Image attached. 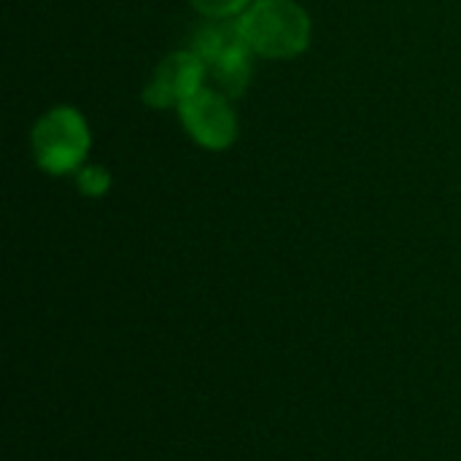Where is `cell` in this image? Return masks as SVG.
Returning a JSON list of instances; mask_svg holds the SVG:
<instances>
[{
  "label": "cell",
  "mask_w": 461,
  "mask_h": 461,
  "mask_svg": "<svg viewBox=\"0 0 461 461\" xmlns=\"http://www.w3.org/2000/svg\"><path fill=\"white\" fill-rule=\"evenodd\" d=\"M238 24L251 54L267 59L297 57L311 43V16L294 0H254Z\"/></svg>",
  "instance_id": "6da1fadb"
},
{
  "label": "cell",
  "mask_w": 461,
  "mask_h": 461,
  "mask_svg": "<svg viewBox=\"0 0 461 461\" xmlns=\"http://www.w3.org/2000/svg\"><path fill=\"white\" fill-rule=\"evenodd\" d=\"M89 127L84 116L70 105L46 111L32 127V154L41 170L51 176L81 170L89 151Z\"/></svg>",
  "instance_id": "7a4b0ae2"
},
{
  "label": "cell",
  "mask_w": 461,
  "mask_h": 461,
  "mask_svg": "<svg viewBox=\"0 0 461 461\" xmlns=\"http://www.w3.org/2000/svg\"><path fill=\"white\" fill-rule=\"evenodd\" d=\"M178 116L186 132L205 149L221 151L238 138V119L230 97L219 89L203 86L178 105Z\"/></svg>",
  "instance_id": "3957f363"
},
{
  "label": "cell",
  "mask_w": 461,
  "mask_h": 461,
  "mask_svg": "<svg viewBox=\"0 0 461 461\" xmlns=\"http://www.w3.org/2000/svg\"><path fill=\"white\" fill-rule=\"evenodd\" d=\"M205 76H208V65L203 62V57L197 51H192V49L173 51L151 73V78L143 89V100L151 108L181 105L186 97H192L197 89H203Z\"/></svg>",
  "instance_id": "277c9868"
},
{
  "label": "cell",
  "mask_w": 461,
  "mask_h": 461,
  "mask_svg": "<svg viewBox=\"0 0 461 461\" xmlns=\"http://www.w3.org/2000/svg\"><path fill=\"white\" fill-rule=\"evenodd\" d=\"M211 78L216 81L219 92H224L227 97H235L246 89L249 76H251V49L249 43H238L232 49H227L224 54H219L216 59L205 62Z\"/></svg>",
  "instance_id": "5b68a950"
},
{
  "label": "cell",
  "mask_w": 461,
  "mask_h": 461,
  "mask_svg": "<svg viewBox=\"0 0 461 461\" xmlns=\"http://www.w3.org/2000/svg\"><path fill=\"white\" fill-rule=\"evenodd\" d=\"M208 19H232L240 16L254 0H189Z\"/></svg>",
  "instance_id": "8992f818"
},
{
  "label": "cell",
  "mask_w": 461,
  "mask_h": 461,
  "mask_svg": "<svg viewBox=\"0 0 461 461\" xmlns=\"http://www.w3.org/2000/svg\"><path fill=\"white\" fill-rule=\"evenodd\" d=\"M78 186H81L84 194L97 197L111 186V178H108V173L103 167H81L78 170Z\"/></svg>",
  "instance_id": "52a82bcc"
}]
</instances>
